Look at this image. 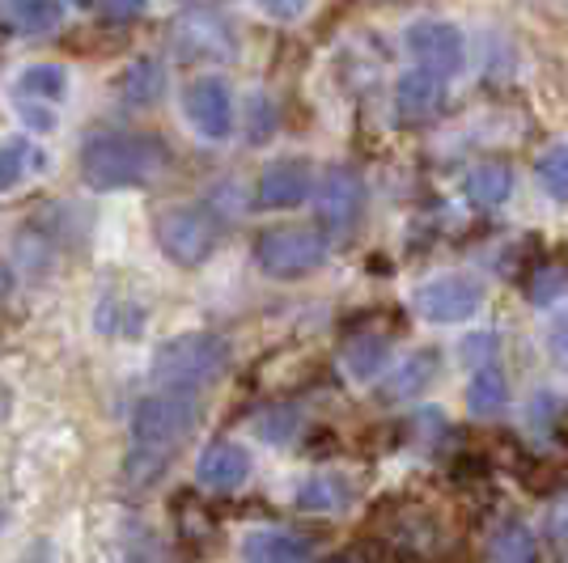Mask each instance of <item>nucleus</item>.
I'll use <instances>...</instances> for the list:
<instances>
[{
  "label": "nucleus",
  "mask_w": 568,
  "mask_h": 563,
  "mask_svg": "<svg viewBox=\"0 0 568 563\" xmlns=\"http://www.w3.org/2000/svg\"><path fill=\"white\" fill-rule=\"evenodd\" d=\"M195 395L183 390H153L136 402L132 411V453L123 462V474L132 488H149L162 479V470L170 467L174 449L187 441V432L195 428Z\"/></svg>",
  "instance_id": "1"
},
{
  "label": "nucleus",
  "mask_w": 568,
  "mask_h": 563,
  "mask_svg": "<svg viewBox=\"0 0 568 563\" xmlns=\"http://www.w3.org/2000/svg\"><path fill=\"white\" fill-rule=\"evenodd\" d=\"M166 165L162 141L144 132H115V136H94L81 149V174L94 191L141 187Z\"/></svg>",
  "instance_id": "2"
},
{
  "label": "nucleus",
  "mask_w": 568,
  "mask_h": 563,
  "mask_svg": "<svg viewBox=\"0 0 568 563\" xmlns=\"http://www.w3.org/2000/svg\"><path fill=\"white\" fill-rule=\"evenodd\" d=\"M230 365V348L225 339H216L209 330H191L158 348L153 356V381L158 390H183V395H200L204 386H213L216 377Z\"/></svg>",
  "instance_id": "3"
},
{
  "label": "nucleus",
  "mask_w": 568,
  "mask_h": 563,
  "mask_svg": "<svg viewBox=\"0 0 568 563\" xmlns=\"http://www.w3.org/2000/svg\"><path fill=\"white\" fill-rule=\"evenodd\" d=\"M323 258H327V237L318 229H302V225L267 229L255 242V263L272 280H302L323 267Z\"/></svg>",
  "instance_id": "4"
},
{
  "label": "nucleus",
  "mask_w": 568,
  "mask_h": 563,
  "mask_svg": "<svg viewBox=\"0 0 568 563\" xmlns=\"http://www.w3.org/2000/svg\"><path fill=\"white\" fill-rule=\"evenodd\" d=\"M365 216V178L353 165H332L314 195V221L323 237H348Z\"/></svg>",
  "instance_id": "5"
},
{
  "label": "nucleus",
  "mask_w": 568,
  "mask_h": 563,
  "mask_svg": "<svg viewBox=\"0 0 568 563\" xmlns=\"http://www.w3.org/2000/svg\"><path fill=\"white\" fill-rule=\"evenodd\" d=\"M484 306V284L475 276H437L412 293V309L433 327H458Z\"/></svg>",
  "instance_id": "6"
},
{
  "label": "nucleus",
  "mask_w": 568,
  "mask_h": 563,
  "mask_svg": "<svg viewBox=\"0 0 568 563\" xmlns=\"http://www.w3.org/2000/svg\"><path fill=\"white\" fill-rule=\"evenodd\" d=\"M158 246L179 267H200L216 246V221L204 208H170L158 221Z\"/></svg>",
  "instance_id": "7"
},
{
  "label": "nucleus",
  "mask_w": 568,
  "mask_h": 563,
  "mask_svg": "<svg viewBox=\"0 0 568 563\" xmlns=\"http://www.w3.org/2000/svg\"><path fill=\"white\" fill-rule=\"evenodd\" d=\"M403 43L412 51V60L420 69L437 72V76H450L467 64V43H463V30L454 22H437V18H420V22L407 25Z\"/></svg>",
  "instance_id": "8"
},
{
  "label": "nucleus",
  "mask_w": 568,
  "mask_h": 563,
  "mask_svg": "<svg viewBox=\"0 0 568 563\" xmlns=\"http://www.w3.org/2000/svg\"><path fill=\"white\" fill-rule=\"evenodd\" d=\"M183 115L204 141H225L234 132V90L225 76H195L183 90Z\"/></svg>",
  "instance_id": "9"
},
{
  "label": "nucleus",
  "mask_w": 568,
  "mask_h": 563,
  "mask_svg": "<svg viewBox=\"0 0 568 563\" xmlns=\"http://www.w3.org/2000/svg\"><path fill=\"white\" fill-rule=\"evenodd\" d=\"M395 111L403 123H428L446 111V76L428 69H407L395 85Z\"/></svg>",
  "instance_id": "10"
},
{
  "label": "nucleus",
  "mask_w": 568,
  "mask_h": 563,
  "mask_svg": "<svg viewBox=\"0 0 568 563\" xmlns=\"http://www.w3.org/2000/svg\"><path fill=\"white\" fill-rule=\"evenodd\" d=\"M310 191H314L310 165L302 157H284V162H272L263 170L255 199H260V208H297L310 199Z\"/></svg>",
  "instance_id": "11"
},
{
  "label": "nucleus",
  "mask_w": 568,
  "mask_h": 563,
  "mask_svg": "<svg viewBox=\"0 0 568 563\" xmlns=\"http://www.w3.org/2000/svg\"><path fill=\"white\" fill-rule=\"evenodd\" d=\"M246 474H251V453L234 441H216L195 462V479L209 492H237L246 483Z\"/></svg>",
  "instance_id": "12"
},
{
  "label": "nucleus",
  "mask_w": 568,
  "mask_h": 563,
  "mask_svg": "<svg viewBox=\"0 0 568 563\" xmlns=\"http://www.w3.org/2000/svg\"><path fill=\"white\" fill-rule=\"evenodd\" d=\"M437 365H442V356L433 352V348L403 356L399 365L386 373V381H382V399H386V402H416L428 386H433Z\"/></svg>",
  "instance_id": "13"
},
{
  "label": "nucleus",
  "mask_w": 568,
  "mask_h": 563,
  "mask_svg": "<svg viewBox=\"0 0 568 563\" xmlns=\"http://www.w3.org/2000/svg\"><path fill=\"white\" fill-rule=\"evenodd\" d=\"M179 51L187 60H221V55H234V39L221 18L213 13H191L187 22L179 25Z\"/></svg>",
  "instance_id": "14"
},
{
  "label": "nucleus",
  "mask_w": 568,
  "mask_h": 563,
  "mask_svg": "<svg viewBox=\"0 0 568 563\" xmlns=\"http://www.w3.org/2000/svg\"><path fill=\"white\" fill-rule=\"evenodd\" d=\"M386 352H390V339H386V335L361 330V335H353V339L344 344L339 365H344V373L353 377V381H374V377L386 369Z\"/></svg>",
  "instance_id": "15"
},
{
  "label": "nucleus",
  "mask_w": 568,
  "mask_h": 563,
  "mask_svg": "<svg viewBox=\"0 0 568 563\" xmlns=\"http://www.w3.org/2000/svg\"><path fill=\"white\" fill-rule=\"evenodd\" d=\"M242 551L246 563H310V542L288 530H255Z\"/></svg>",
  "instance_id": "16"
},
{
  "label": "nucleus",
  "mask_w": 568,
  "mask_h": 563,
  "mask_svg": "<svg viewBox=\"0 0 568 563\" xmlns=\"http://www.w3.org/2000/svg\"><path fill=\"white\" fill-rule=\"evenodd\" d=\"M467 199H471L475 208H500L509 195H514V170L505 162H484L475 165L471 174H467Z\"/></svg>",
  "instance_id": "17"
},
{
  "label": "nucleus",
  "mask_w": 568,
  "mask_h": 563,
  "mask_svg": "<svg viewBox=\"0 0 568 563\" xmlns=\"http://www.w3.org/2000/svg\"><path fill=\"white\" fill-rule=\"evenodd\" d=\"M509 407V381L497 365H484L475 369L471 386H467V411L475 420H497L500 411Z\"/></svg>",
  "instance_id": "18"
},
{
  "label": "nucleus",
  "mask_w": 568,
  "mask_h": 563,
  "mask_svg": "<svg viewBox=\"0 0 568 563\" xmlns=\"http://www.w3.org/2000/svg\"><path fill=\"white\" fill-rule=\"evenodd\" d=\"M119 94H123L128 106H153L158 98L166 94V69L153 55H141L136 64H128L123 81H119Z\"/></svg>",
  "instance_id": "19"
},
{
  "label": "nucleus",
  "mask_w": 568,
  "mask_h": 563,
  "mask_svg": "<svg viewBox=\"0 0 568 563\" xmlns=\"http://www.w3.org/2000/svg\"><path fill=\"white\" fill-rule=\"evenodd\" d=\"M348 504V483L339 474H314L297 488V509L306 513H339Z\"/></svg>",
  "instance_id": "20"
},
{
  "label": "nucleus",
  "mask_w": 568,
  "mask_h": 563,
  "mask_svg": "<svg viewBox=\"0 0 568 563\" xmlns=\"http://www.w3.org/2000/svg\"><path fill=\"white\" fill-rule=\"evenodd\" d=\"M48 165V153L43 149H34L30 141H4L0 144V191L18 187L26 178V170H43Z\"/></svg>",
  "instance_id": "21"
},
{
  "label": "nucleus",
  "mask_w": 568,
  "mask_h": 563,
  "mask_svg": "<svg viewBox=\"0 0 568 563\" xmlns=\"http://www.w3.org/2000/svg\"><path fill=\"white\" fill-rule=\"evenodd\" d=\"M535 183L547 199L568 204V144H551L544 157L535 162Z\"/></svg>",
  "instance_id": "22"
},
{
  "label": "nucleus",
  "mask_w": 568,
  "mask_h": 563,
  "mask_svg": "<svg viewBox=\"0 0 568 563\" xmlns=\"http://www.w3.org/2000/svg\"><path fill=\"white\" fill-rule=\"evenodd\" d=\"M18 90L34 102H60L64 90H69V76L60 64H30V69L18 76Z\"/></svg>",
  "instance_id": "23"
},
{
  "label": "nucleus",
  "mask_w": 568,
  "mask_h": 563,
  "mask_svg": "<svg viewBox=\"0 0 568 563\" xmlns=\"http://www.w3.org/2000/svg\"><path fill=\"white\" fill-rule=\"evenodd\" d=\"M493 555L497 563H535V534L521 521H505L493 534Z\"/></svg>",
  "instance_id": "24"
},
{
  "label": "nucleus",
  "mask_w": 568,
  "mask_h": 563,
  "mask_svg": "<svg viewBox=\"0 0 568 563\" xmlns=\"http://www.w3.org/2000/svg\"><path fill=\"white\" fill-rule=\"evenodd\" d=\"M9 4L26 34H48L60 25V0H9Z\"/></svg>",
  "instance_id": "25"
},
{
  "label": "nucleus",
  "mask_w": 568,
  "mask_h": 563,
  "mask_svg": "<svg viewBox=\"0 0 568 563\" xmlns=\"http://www.w3.org/2000/svg\"><path fill=\"white\" fill-rule=\"evenodd\" d=\"M246 127H251V144H263L272 136V127H276V106H272V98H263V94L251 98V106H246Z\"/></svg>",
  "instance_id": "26"
},
{
  "label": "nucleus",
  "mask_w": 568,
  "mask_h": 563,
  "mask_svg": "<svg viewBox=\"0 0 568 563\" xmlns=\"http://www.w3.org/2000/svg\"><path fill=\"white\" fill-rule=\"evenodd\" d=\"M98 13H102V22L128 25L149 13V0H98Z\"/></svg>",
  "instance_id": "27"
},
{
  "label": "nucleus",
  "mask_w": 568,
  "mask_h": 563,
  "mask_svg": "<svg viewBox=\"0 0 568 563\" xmlns=\"http://www.w3.org/2000/svg\"><path fill=\"white\" fill-rule=\"evenodd\" d=\"M547 348H551L556 360H565L568 365V306L556 309V318L547 323Z\"/></svg>",
  "instance_id": "28"
},
{
  "label": "nucleus",
  "mask_w": 568,
  "mask_h": 563,
  "mask_svg": "<svg viewBox=\"0 0 568 563\" xmlns=\"http://www.w3.org/2000/svg\"><path fill=\"white\" fill-rule=\"evenodd\" d=\"M255 4H260L272 22H293V18H302V13H306L310 0H255Z\"/></svg>",
  "instance_id": "29"
},
{
  "label": "nucleus",
  "mask_w": 568,
  "mask_h": 563,
  "mask_svg": "<svg viewBox=\"0 0 568 563\" xmlns=\"http://www.w3.org/2000/svg\"><path fill=\"white\" fill-rule=\"evenodd\" d=\"M565 288H568L565 272H544V280L535 284V301H539V306H547V301H551V297H560Z\"/></svg>",
  "instance_id": "30"
},
{
  "label": "nucleus",
  "mask_w": 568,
  "mask_h": 563,
  "mask_svg": "<svg viewBox=\"0 0 568 563\" xmlns=\"http://www.w3.org/2000/svg\"><path fill=\"white\" fill-rule=\"evenodd\" d=\"M547 534H551L556 546H568V500H560V504L551 509V516H547Z\"/></svg>",
  "instance_id": "31"
},
{
  "label": "nucleus",
  "mask_w": 568,
  "mask_h": 563,
  "mask_svg": "<svg viewBox=\"0 0 568 563\" xmlns=\"http://www.w3.org/2000/svg\"><path fill=\"white\" fill-rule=\"evenodd\" d=\"M22 119L30 123V127H43V132L55 127V115H48L43 106H30V102H22Z\"/></svg>",
  "instance_id": "32"
},
{
  "label": "nucleus",
  "mask_w": 568,
  "mask_h": 563,
  "mask_svg": "<svg viewBox=\"0 0 568 563\" xmlns=\"http://www.w3.org/2000/svg\"><path fill=\"white\" fill-rule=\"evenodd\" d=\"M72 4H90V0H72Z\"/></svg>",
  "instance_id": "33"
}]
</instances>
